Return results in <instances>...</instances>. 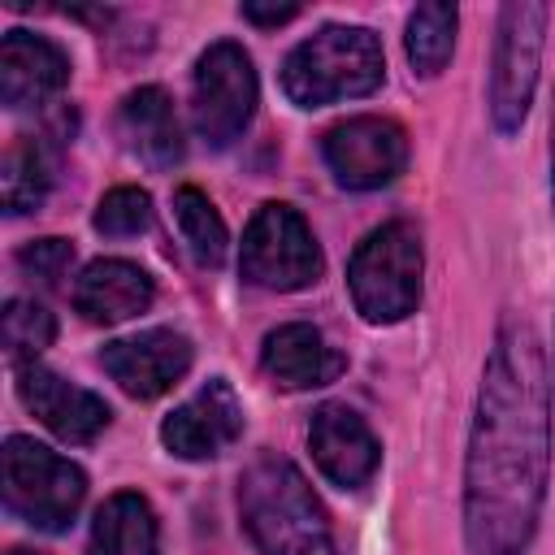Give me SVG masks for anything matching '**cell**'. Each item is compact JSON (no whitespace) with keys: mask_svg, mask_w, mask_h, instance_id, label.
<instances>
[{"mask_svg":"<svg viewBox=\"0 0 555 555\" xmlns=\"http://www.w3.org/2000/svg\"><path fill=\"white\" fill-rule=\"evenodd\" d=\"M551 473V373L529 321L507 317L481 369L464 455L468 555H529Z\"/></svg>","mask_w":555,"mask_h":555,"instance_id":"obj_1","label":"cell"},{"mask_svg":"<svg viewBox=\"0 0 555 555\" xmlns=\"http://www.w3.org/2000/svg\"><path fill=\"white\" fill-rule=\"evenodd\" d=\"M238 516L264 555H338L321 499L278 451H264L243 468Z\"/></svg>","mask_w":555,"mask_h":555,"instance_id":"obj_2","label":"cell"},{"mask_svg":"<svg viewBox=\"0 0 555 555\" xmlns=\"http://www.w3.org/2000/svg\"><path fill=\"white\" fill-rule=\"evenodd\" d=\"M386 78L382 43L369 26H321L282 61V91L295 108H325L360 100Z\"/></svg>","mask_w":555,"mask_h":555,"instance_id":"obj_3","label":"cell"},{"mask_svg":"<svg viewBox=\"0 0 555 555\" xmlns=\"http://www.w3.org/2000/svg\"><path fill=\"white\" fill-rule=\"evenodd\" d=\"M421 269H425V247L412 221L399 217V221L369 230L347 260V291H351L356 312L369 325L403 321L408 312H416Z\"/></svg>","mask_w":555,"mask_h":555,"instance_id":"obj_4","label":"cell"},{"mask_svg":"<svg viewBox=\"0 0 555 555\" xmlns=\"http://www.w3.org/2000/svg\"><path fill=\"white\" fill-rule=\"evenodd\" d=\"M82 499H87V473L74 460L56 455L52 447L26 434L4 438V507L13 520L39 533H61L74 525Z\"/></svg>","mask_w":555,"mask_h":555,"instance_id":"obj_5","label":"cell"},{"mask_svg":"<svg viewBox=\"0 0 555 555\" xmlns=\"http://www.w3.org/2000/svg\"><path fill=\"white\" fill-rule=\"evenodd\" d=\"M325 256L312 225L291 204H260L243 230L238 273L260 291H304L321 278Z\"/></svg>","mask_w":555,"mask_h":555,"instance_id":"obj_6","label":"cell"},{"mask_svg":"<svg viewBox=\"0 0 555 555\" xmlns=\"http://www.w3.org/2000/svg\"><path fill=\"white\" fill-rule=\"evenodd\" d=\"M260 100V82L251 69V56L234 39H217L199 52L195 61V82H191V121L195 134L208 147H230Z\"/></svg>","mask_w":555,"mask_h":555,"instance_id":"obj_7","label":"cell"},{"mask_svg":"<svg viewBox=\"0 0 555 555\" xmlns=\"http://www.w3.org/2000/svg\"><path fill=\"white\" fill-rule=\"evenodd\" d=\"M542 35H546V4L520 0L499 9V35H494V61H490V121L499 134L520 130L533 104Z\"/></svg>","mask_w":555,"mask_h":555,"instance_id":"obj_8","label":"cell"},{"mask_svg":"<svg viewBox=\"0 0 555 555\" xmlns=\"http://www.w3.org/2000/svg\"><path fill=\"white\" fill-rule=\"evenodd\" d=\"M325 165L347 191H377L395 182L408 165V130L395 117L360 113L325 130L321 139Z\"/></svg>","mask_w":555,"mask_h":555,"instance_id":"obj_9","label":"cell"},{"mask_svg":"<svg viewBox=\"0 0 555 555\" xmlns=\"http://www.w3.org/2000/svg\"><path fill=\"white\" fill-rule=\"evenodd\" d=\"M238 438H243V399L234 395V386L225 377L204 382L160 425V442L178 460H212V455L230 451Z\"/></svg>","mask_w":555,"mask_h":555,"instance_id":"obj_10","label":"cell"},{"mask_svg":"<svg viewBox=\"0 0 555 555\" xmlns=\"http://www.w3.org/2000/svg\"><path fill=\"white\" fill-rule=\"evenodd\" d=\"M195 351H191V338L178 334V330H143V334H130V338H117V343H104L100 351V364L104 373L130 395V399H156L165 395L173 382L186 377Z\"/></svg>","mask_w":555,"mask_h":555,"instance_id":"obj_11","label":"cell"},{"mask_svg":"<svg viewBox=\"0 0 555 555\" xmlns=\"http://www.w3.org/2000/svg\"><path fill=\"white\" fill-rule=\"evenodd\" d=\"M308 447L312 460L321 468L325 481H334L338 490H360L369 486V477L382 464V442L369 429V421L347 408V403H325L312 412L308 425Z\"/></svg>","mask_w":555,"mask_h":555,"instance_id":"obj_12","label":"cell"},{"mask_svg":"<svg viewBox=\"0 0 555 555\" xmlns=\"http://www.w3.org/2000/svg\"><path fill=\"white\" fill-rule=\"evenodd\" d=\"M17 399L26 403V412L39 416V425H48L61 442H95L108 429V403L100 395H91L87 386L65 382L61 373L43 369V364H26L17 369Z\"/></svg>","mask_w":555,"mask_h":555,"instance_id":"obj_13","label":"cell"},{"mask_svg":"<svg viewBox=\"0 0 555 555\" xmlns=\"http://www.w3.org/2000/svg\"><path fill=\"white\" fill-rule=\"evenodd\" d=\"M260 369L282 390H317L343 377L347 356L308 321H286L264 334Z\"/></svg>","mask_w":555,"mask_h":555,"instance_id":"obj_14","label":"cell"},{"mask_svg":"<svg viewBox=\"0 0 555 555\" xmlns=\"http://www.w3.org/2000/svg\"><path fill=\"white\" fill-rule=\"evenodd\" d=\"M69 82V56L30 30H9L0 39V100L4 108H35Z\"/></svg>","mask_w":555,"mask_h":555,"instance_id":"obj_15","label":"cell"},{"mask_svg":"<svg viewBox=\"0 0 555 555\" xmlns=\"http://www.w3.org/2000/svg\"><path fill=\"white\" fill-rule=\"evenodd\" d=\"M156 299V286L152 278L134 264V260H121V256H104V260H91L78 282H74V308L95 321V325H117V321H130L139 312H147Z\"/></svg>","mask_w":555,"mask_h":555,"instance_id":"obj_16","label":"cell"},{"mask_svg":"<svg viewBox=\"0 0 555 555\" xmlns=\"http://www.w3.org/2000/svg\"><path fill=\"white\" fill-rule=\"evenodd\" d=\"M117 130H121L126 147L152 169H173L186 152L182 126H178L173 104L160 87H134L117 108Z\"/></svg>","mask_w":555,"mask_h":555,"instance_id":"obj_17","label":"cell"},{"mask_svg":"<svg viewBox=\"0 0 555 555\" xmlns=\"http://www.w3.org/2000/svg\"><path fill=\"white\" fill-rule=\"evenodd\" d=\"M69 134H22L9 152H4V165H0V199H4V212L9 217H22L30 208H39L52 191V178H56V147L65 143Z\"/></svg>","mask_w":555,"mask_h":555,"instance_id":"obj_18","label":"cell"},{"mask_svg":"<svg viewBox=\"0 0 555 555\" xmlns=\"http://www.w3.org/2000/svg\"><path fill=\"white\" fill-rule=\"evenodd\" d=\"M160 546V529H156V512L143 494L121 490L108 494L91 520V542L87 555H156Z\"/></svg>","mask_w":555,"mask_h":555,"instance_id":"obj_19","label":"cell"},{"mask_svg":"<svg viewBox=\"0 0 555 555\" xmlns=\"http://www.w3.org/2000/svg\"><path fill=\"white\" fill-rule=\"evenodd\" d=\"M173 221H178V234H182L186 251L195 256V264L217 269L225 260V243H230L225 221L199 186H178L173 191Z\"/></svg>","mask_w":555,"mask_h":555,"instance_id":"obj_20","label":"cell"},{"mask_svg":"<svg viewBox=\"0 0 555 555\" xmlns=\"http://www.w3.org/2000/svg\"><path fill=\"white\" fill-rule=\"evenodd\" d=\"M403 43H408V61L416 74H425V78L442 74V65L451 61V48H455V4H442V0L416 4L408 17Z\"/></svg>","mask_w":555,"mask_h":555,"instance_id":"obj_21","label":"cell"},{"mask_svg":"<svg viewBox=\"0 0 555 555\" xmlns=\"http://www.w3.org/2000/svg\"><path fill=\"white\" fill-rule=\"evenodd\" d=\"M0 325H4V356H9V364H17V369L35 364V356H39L43 347H52V338H56L52 312H48L43 304H35V299H9Z\"/></svg>","mask_w":555,"mask_h":555,"instance_id":"obj_22","label":"cell"},{"mask_svg":"<svg viewBox=\"0 0 555 555\" xmlns=\"http://www.w3.org/2000/svg\"><path fill=\"white\" fill-rule=\"evenodd\" d=\"M152 225V199L143 186H113L95 208V230L108 238H130Z\"/></svg>","mask_w":555,"mask_h":555,"instance_id":"obj_23","label":"cell"},{"mask_svg":"<svg viewBox=\"0 0 555 555\" xmlns=\"http://www.w3.org/2000/svg\"><path fill=\"white\" fill-rule=\"evenodd\" d=\"M17 264L30 278H39L43 286H56L69 273V264H74V243H65V238H35V243H26L17 251Z\"/></svg>","mask_w":555,"mask_h":555,"instance_id":"obj_24","label":"cell"},{"mask_svg":"<svg viewBox=\"0 0 555 555\" xmlns=\"http://www.w3.org/2000/svg\"><path fill=\"white\" fill-rule=\"evenodd\" d=\"M243 17L256 26H282V22L299 17V4H243Z\"/></svg>","mask_w":555,"mask_h":555,"instance_id":"obj_25","label":"cell"},{"mask_svg":"<svg viewBox=\"0 0 555 555\" xmlns=\"http://www.w3.org/2000/svg\"><path fill=\"white\" fill-rule=\"evenodd\" d=\"M551 204H555V113H551Z\"/></svg>","mask_w":555,"mask_h":555,"instance_id":"obj_26","label":"cell"},{"mask_svg":"<svg viewBox=\"0 0 555 555\" xmlns=\"http://www.w3.org/2000/svg\"><path fill=\"white\" fill-rule=\"evenodd\" d=\"M9 555H39V551H26V546H17V551H9Z\"/></svg>","mask_w":555,"mask_h":555,"instance_id":"obj_27","label":"cell"}]
</instances>
